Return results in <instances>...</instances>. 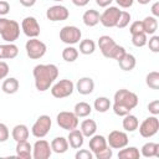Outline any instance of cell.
Returning a JSON list of instances; mask_svg holds the SVG:
<instances>
[{
    "label": "cell",
    "instance_id": "1",
    "mask_svg": "<svg viewBox=\"0 0 159 159\" xmlns=\"http://www.w3.org/2000/svg\"><path fill=\"white\" fill-rule=\"evenodd\" d=\"M35 87L40 92L47 91L58 77V68L53 63H40L34 67L32 71Z\"/></svg>",
    "mask_w": 159,
    "mask_h": 159
},
{
    "label": "cell",
    "instance_id": "2",
    "mask_svg": "<svg viewBox=\"0 0 159 159\" xmlns=\"http://www.w3.org/2000/svg\"><path fill=\"white\" fill-rule=\"evenodd\" d=\"M138 102H139V98L134 92L122 88L114 93L112 108L117 116L124 117L128 113H130V111L133 108H135L138 106Z\"/></svg>",
    "mask_w": 159,
    "mask_h": 159
},
{
    "label": "cell",
    "instance_id": "3",
    "mask_svg": "<svg viewBox=\"0 0 159 159\" xmlns=\"http://www.w3.org/2000/svg\"><path fill=\"white\" fill-rule=\"evenodd\" d=\"M0 36L5 42H14L20 36V25L15 20L0 17Z\"/></svg>",
    "mask_w": 159,
    "mask_h": 159
},
{
    "label": "cell",
    "instance_id": "4",
    "mask_svg": "<svg viewBox=\"0 0 159 159\" xmlns=\"http://www.w3.org/2000/svg\"><path fill=\"white\" fill-rule=\"evenodd\" d=\"M25 50H26L27 56L31 60H39L45 56V53L47 51V46L45 42L39 40L37 37H32V39L27 40V42L25 45Z\"/></svg>",
    "mask_w": 159,
    "mask_h": 159
},
{
    "label": "cell",
    "instance_id": "5",
    "mask_svg": "<svg viewBox=\"0 0 159 159\" xmlns=\"http://www.w3.org/2000/svg\"><path fill=\"white\" fill-rule=\"evenodd\" d=\"M51 125H52V120H51L50 116L42 114L32 124L31 133H32V135L35 138H43V137H46L48 134V132L51 129Z\"/></svg>",
    "mask_w": 159,
    "mask_h": 159
},
{
    "label": "cell",
    "instance_id": "6",
    "mask_svg": "<svg viewBox=\"0 0 159 159\" xmlns=\"http://www.w3.org/2000/svg\"><path fill=\"white\" fill-rule=\"evenodd\" d=\"M75 89V83L71 80H60L58 82H56L55 84H52L51 87V94L55 98H66L68 96H71L73 93Z\"/></svg>",
    "mask_w": 159,
    "mask_h": 159
},
{
    "label": "cell",
    "instance_id": "7",
    "mask_svg": "<svg viewBox=\"0 0 159 159\" xmlns=\"http://www.w3.org/2000/svg\"><path fill=\"white\" fill-rule=\"evenodd\" d=\"M81 37H82V32L77 26L67 25L60 30V40L63 43H67V45L78 43Z\"/></svg>",
    "mask_w": 159,
    "mask_h": 159
},
{
    "label": "cell",
    "instance_id": "8",
    "mask_svg": "<svg viewBox=\"0 0 159 159\" xmlns=\"http://www.w3.org/2000/svg\"><path fill=\"white\" fill-rule=\"evenodd\" d=\"M56 122H57V124H58L60 128L70 132V130L77 128V125H78V117L73 112L62 111V112H60L57 114Z\"/></svg>",
    "mask_w": 159,
    "mask_h": 159
},
{
    "label": "cell",
    "instance_id": "9",
    "mask_svg": "<svg viewBox=\"0 0 159 159\" xmlns=\"http://www.w3.org/2000/svg\"><path fill=\"white\" fill-rule=\"evenodd\" d=\"M139 127V133L143 138H152L159 130V119L157 116H150L145 118Z\"/></svg>",
    "mask_w": 159,
    "mask_h": 159
},
{
    "label": "cell",
    "instance_id": "10",
    "mask_svg": "<svg viewBox=\"0 0 159 159\" xmlns=\"http://www.w3.org/2000/svg\"><path fill=\"white\" fill-rule=\"evenodd\" d=\"M119 7L117 6H108L99 16V22L104 26V27H116L119 15H120Z\"/></svg>",
    "mask_w": 159,
    "mask_h": 159
},
{
    "label": "cell",
    "instance_id": "11",
    "mask_svg": "<svg viewBox=\"0 0 159 159\" xmlns=\"http://www.w3.org/2000/svg\"><path fill=\"white\" fill-rule=\"evenodd\" d=\"M52 154L51 144L45 139H39L32 145V158L34 159H48Z\"/></svg>",
    "mask_w": 159,
    "mask_h": 159
},
{
    "label": "cell",
    "instance_id": "12",
    "mask_svg": "<svg viewBox=\"0 0 159 159\" xmlns=\"http://www.w3.org/2000/svg\"><path fill=\"white\" fill-rule=\"evenodd\" d=\"M107 144L112 149H122L128 145V135L122 130H112L107 137Z\"/></svg>",
    "mask_w": 159,
    "mask_h": 159
},
{
    "label": "cell",
    "instance_id": "13",
    "mask_svg": "<svg viewBox=\"0 0 159 159\" xmlns=\"http://www.w3.org/2000/svg\"><path fill=\"white\" fill-rule=\"evenodd\" d=\"M21 30L22 32L29 37V39H32V37H37L41 32V29H40V25L37 22V20L34 17V16H26L22 22H21Z\"/></svg>",
    "mask_w": 159,
    "mask_h": 159
},
{
    "label": "cell",
    "instance_id": "14",
    "mask_svg": "<svg viewBox=\"0 0 159 159\" xmlns=\"http://www.w3.org/2000/svg\"><path fill=\"white\" fill-rule=\"evenodd\" d=\"M70 16V11L66 6L63 5H53V6H50L46 11V17L50 20V21H65L67 20Z\"/></svg>",
    "mask_w": 159,
    "mask_h": 159
},
{
    "label": "cell",
    "instance_id": "15",
    "mask_svg": "<svg viewBox=\"0 0 159 159\" xmlns=\"http://www.w3.org/2000/svg\"><path fill=\"white\" fill-rule=\"evenodd\" d=\"M116 45H117L116 41L108 35H103V36H101L98 39V47H99L102 55L104 57H107V58H111L112 51L116 47Z\"/></svg>",
    "mask_w": 159,
    "mask_h": 159
},
{
    "label": "cell",
    "instance_id": "16",
    "mask_svg": "<svg viewBox=\"0 0 159 159\" xmlns=\"http://www.w3.org/2000/svg\"><path fill=\"white\" fill-rule=\"evenodd\" d=\"M19 55V47L14 42L0 45V60H12Z\"/></svg>",
    "mask_w": 159,
    "mask_h": 159
},
{
    "label": "cell",
    "instance_id": "17",
    "mask_svg": "<svg viewBox=\"0 0 159 159\" xmlns=\"http://www.w3.org/2000/svg\"><path fill=\"white\" fill-rule=\"evenodd\" d=\"M76 89L80 94H83V96H87V94H91L94 89V82L91 77H82L77 81L76 83Z\"/></svg>",
    "mask_w": 159,
    "mask_h": 159
},
{
    "label": "cell",
    "instance_id": "18",
    "mask_svg": "<svg viewBox=\"0 0 159 159\" xmlns=\"http://www.w3.org/2000/svg\"><path fill=\"white\" fill-rule=\"evenodd\" d=\"M88 144H89V150L93 153V155L108 147L107 139L101 134H93L92 137H89V143Z\"/></svg>",
    "mask_w": 159,
    "mask_h": 159
},
{
    "label": "cell",
    "instance_id": "19",
    "mask_svg": "<svg viewBox=\"0 0 159 159\" xmlns=\"http://www.w3.org/2000/svg\"><path fill=\"white\" fill-rule=\"evenodd\" d=\"M67 140H68V145L73 149H80L83 143H84V137L82 134V132L80 129H72L68 132V137H67Z\"/></svg>",
    "mask_w": 159,
    "mask_h": 159
},
{
    "label": "cell",
    "instance_id": "20",
    "mask_svg": "<svg viewBox=\"0 0 159 159\" xmlns=\"http://www.w3.org/2000/svg\"><path fill=\"white\" fill-rule=\"evenodd\" d=\"M16 155L22 159H31L32 158V145L27 140L17 142L16 143Z\"/></svg>",
    "mask_w": 159,
    "mask_h": 159
},
{
    "label": "cell",
    "instance_id": "21",
    "mask_svg": "<svg viewBox=\"0 0 159 159\" xmlns=\"http://www.w3.org/2000/svg\"><path fill=\"white\" fill-rule=\"evenodd\" d=\"M29 134H30L29 128L25 124H16L11 130V137L16 143L22 142V140H27Z\"/></svg>",
    "mask_w": 159,
    "mask_h": 159
},
{
    "label": "cell",
    "instance_id": "22",
    "mask_svg": "<svg viewBox=\"0 0 159 159\" xmlns=\"http://www.w3.org/2000/svg\"><path fill=\"white\" fill-rule=\"evenodd\" d=\"M99 16L101 14L94 10V9H89L87 11H84L83 16H82V20H83V24L88 27H93L96 26L98 22H99Z\"/></svg>",
    "mask_w": 159,
    "mask_h": 159
},
{
    "label": "cell",
    "instance_id": "23",
    "mask_svg": "<svg viewBox=\"0 0 159 159\" xmlns=\"http://www.w3.org/2000/svg\"><path fill=\"white\" fill-rule=\"evenodd\" d=\"M51 149L52 152L57 154H63L68 149V140L65 137H56L51 142Z\"/></svg>",
    "mask_w": 159,
    "mask_h": 159
},
{
    "label": "cell",
    "instance_id": "24",
    "mask_svg": "<svg viewBox=\"0 0 159 159\" xmlns=\"http://www.w3.org/2000/svg\"><path fill=\"white\" fill-rule=\"evenodd\" d=\"M140 155H143L145 158H158L159 157V144L153 143V142L145 143L142 147Z\"/></svg>",
    "mask_w": 159,
    "mask_h": 159
},
{
    "label": "cell",
    "instance_id": "25",
    "mask_svg": "<svg viewBox=\"0 0 159 159\" xmlns=\"http://www.w3.org/2000/svg\"><path fill=\"white\" fill-rule=\"evenodd\" d=\"M19 87H20V83H19V81L15 77H7V78H5L4 82H2V84H1V89L6 94H14V93H16L17 89H19Z\"/></svg>",
    "mask_w": 159,
    "mask_h": 159
},
{
    "label": "cell",
    "instance_id": "26",
    "mask_svg": "<svg viewBox=\"0 0 159 159\" xmlns=\"http://www.w3.org/2000/svg\"><path fill=\"white\" fill-rule=\"evenodd\" d=\"M118 65H119V67H120L123 71L128 72V71H132V70L135 67L137 61H135V57H134L132 53L125 52V55L118 61Z\"/></svg>",
    "mask_w": 159,
    "mask_h": 159
},
{
    "label": "cell",
    "instance_id": "27",
    "mask_svg": "<svg viewBox=\"0 0 159 159\" xmlns=\"http://www.w3.org/2000/svg\"><path fill=\"white\" fill-rule=\"evenodd\" d=\"M140 153L139 149L135 147H124L122 149H119L118 152V158L119 159H139Z\"/></svg>",
    "mask_w": 159,
    "mask_h": 159
},
{
    "label": "cell",
    "instance_id": "28",
    "mask_svg": "<svg viewBox=\"0 0 159 159\" xmlns=\"http://www.w3.org/2000/svg\"><path fill=\"white\" fill-rule=\"evenodd\" d=\"M142 25H143V31L147 35H154L155 31L158 30V20L154 16H147L142 21Z\"/></svg>",
    "mask_w": 159,
    "mask_h": 159
},
{
    "label": "cell",
    "instance_id": "29",
    "mask_svg": "<svg viewBox=\"0 0 159 159\" xmlns=\"http://www.w3.org/2000/svg\"><path fill=\"white\" fill-rule=\"evenodd\" d=\"M83 134V137L86 138H89L92 137L93 134H96V130H97V123L93 120V119H84L82 123H81V129H80Z\"/></svg>",
    "mask_w": 159,
    "mask_h": 159
},
{
    "label": "cell",
    "instance_id": "30",
    "mask_svg": "<svg viewBox=\"0 0 159 159\" xmlns=\"http://www.w3.org/2000/svg\"><path fill=\"white\" fill-rule=\"evenodd\" d=\"M122 125H123V129L125 132H134L135 129H138L139 120H138V118L135 116L128 113L127 116H124L123 122H122Z\"/></svg>",
    "mask_w": 159,
    "mask_h": 159
},
{
    "label": "cell",
    "instance_id": "31",
    "mask_svg": "<svg viewBox=\"0 0 159 159\" xmlns=\"http://www.w3.org/2000/svg\"><path fill=\"white\" fill-rule=\"evenodd\" d=\"M92 112V107L89 103L87 102H78L75 104V108H73V113L78 117V118H84V117H88Z\"/></svg>",
    "mask_w": 159,
    "mask_h": 159
},
{
    "label": "cell",
    "instance_id": "32",
    "mask_svg": "<svg viewBox=\"0 0 159 159\" xmlns=\"http://www.w3.org/2000/svg\"><path fill=\"white\" fill-rule=\"evenodd\" d=\"M111 106H112V103H111L109 98H107V97H97L93 103L94 109L99 113H106L111 108Z\"/></svg>",
    "mask_w": 159,
    "mask_h": 159
},
{
    "label": "cell",
    "instance_id": "33",
    "mask_svg": "<svg viewBox=\"0 0 159 159\" xmlns=\"http://www.w3.org/2000/svg\"><path fill=\"white\" fill-rule=\"evenodd\" d=\"M78 57V50L73 47L72 45H68L62 50V58L66 62H75Z\"/></svg>",
    "mask_w": 159,
    "mask_h": 159
},
{
    "label": "cell",
    "instance_id": "34",
    "mask_svg": "<svg viewBox=\"0 0 159 159\" xmlns=\"http://www.w3.org/2000/svg\"><path fill=\"white\" fill-rule=\"evenodd\" d=\"M96 50V43L93 40L86 39L80 42V52L83 55H92Z\"/></svg>",
    "mask_w": 159,
    "mask_h": 159
},
{
    "label": "cell",
    "instance_id": "35",
    "mask_svg": "<svg viewBox=\"0 0 159 159\" xmlns=\"http://www.w3.org/2000/svg\"><path fill=\"white\" fill-rule=\"evenodd\" d=\"M145 83L152 89H159V72L152 71L145 77Z\"/></svg>",
    "mask_w": 159,
    "mask_h": 159
},
{
    "label": "cell",
    "instance_id": "36",
    "mask_svg": "<svg viewBox=\"0 0 159 159\" xmlns=\"http://www.w3.org/2000/svg\"><path fill=\"white\" fill-rule=\"evenodd\" d=\"M147 42H148V39L145 32H138L132 35V43L135 47H143L147 45Z\"/></svg>",
    "mask_w": 159,
    "mask_h": 159
},
{
    "label": "cell",
    "instance_id": "37",
    "mask_svg": "<svg viewBox=\"0 0 159 159\" xmlns=\"http://www.w3.org/2000/svg\"><path fill=\"white\" fill-rule=\"evenodd\" d=\"M130 19H132V16H130V14L128 11H120V15H119V19H118V22H117L116 27L124 29L130 22Z\"/></svg>",
    "mask_w": 159,
    "mask_h": 159
},
{
    "label": "cell",
    "instance_id": "38",
    "mask_svg": "<svg viewBox=\"0 0 159 159\" xmlns=\"http://www.w3.org/2000/svg\"><path fill=\"white\" fill-rule=\"evenodd\" d=\"M125 48L123 47V46H119V45H116V47L113 48V51H112V55H111V58H113V60H117V61H119L124 55H125Z\"/></svg>",
    "mask_w": 159,
    "mask_h": 159
},
{
    "label": "cell",
    "instance_id": "39",
    "mask_svg": "<svg viewBox=\"0 0 159 159\" xmlns=\"http://www.w3.org/2000/svg\"><path fill=\"white\" fill-rule=\"evenodd\" d=\"M148 46H149V50L154 53L159 52V36L157 35H153L150 39H149V42H147Z\"/></svg>",
    "mask_w": 159,
    "mask_h": 159
},
{
    "label": "cell",
    "instance_id": "40",
    "mask_svg": "<svg viewBox=\"0 0 159 159\" xmlns=\"http://www.w3.org/2000/svg\"><path fill=\"white\" fill-rule=\"evenodd\" d=\"M112 155H113V152H112L111 147H107V148L102 149L101 152L96 153L93 157H96L97 159H111V158H112Z\"/></svg>",
    "mask_w": 159,
    "mask_h": 159
},
{
    "label": "cell",
    "instance_id": "41",
    "mask_svg": "<svg viewBox=\"0 0 159 159\" xmlns=\"http://www.w3.org/2000/svg\"><path fill=\"white\" fill-rule=\"evenodd\" d=\"M76 159H92L93 158V153L88 149H80L76 155H75Z\"/></svg>",
    "mask_w": 159,
    "mask_h": 159
},
{
    "label": "cell",
    "instance_id": "42",
    "mask_svg": "<svg viewBox=\"0 0 159 159\" xmlns=\"http://www.w3.org/2000/svg\"><path fill=\"white\" fill-rule=\"evenodd\" d=\"M9 135H10V132H9L7 125L4 123H0V143L6 142L9 139Z\"/></svg>",
    "mask_w": 159,
    "mask_h": 159
},
{
    "label": "cell",
    "instance_id": "43",
    "mask_svg": "<svg viewBox=\"0 0 159 159\" xmlns=\"http://www.w3.org/2000/svg\"><path fill=\"white\" fill-rule=\"evenodd\" d=\"M129 32H130V35L138 34V32H144V31H143L142 21H134V22H132V25H130V27H129Z\"/></svg>",
    "mask_w": 159,
    "mask_h": 159
},
{
    "label": "cell",
    "instance_id": "44",
    "mask_svg": "<svg viewBox=\"0 0 159 159\" xmlns=\"http://www.w3.org/2000/svg\"><path fill=\"white\" fill-rule=\"evenodd\" d=\"M148 111L153 114V116H158L159 114V101L154 99L148 104Z\"/></svg>",
    "mask_w": 159,
    "mask_h": 159
},
{
    "label": "cell",
    "instance_id": "45",
    "mask_svg": "<svg viewBox=\"0 0 159 159\" xmlns=\"http://www.w3.org/2000/svg\"><path fill=\"white\" fill-rule=\"evenodd\" d=\"M9 11H10V4L7 2V0H0V16L7 15Z\"/></svg>",
    "mask_w": 159,
    "mask_h": 159
},
{
    "label": "cell",
    "instance_id": "46",
    "mask_svg": "<svg viewBox=\"0 0 159 159\" xmlns=\"http://www.w3.org/2000/svg\"><path fill=\"white\" fill-rule=\"evenodd\" d=\"M9 75V65L4 61H0V81L6 78Z\"/></svg>",
    "mask_w": 159,
    "mask_h": 159
},
{
    "label": "cell",
    "instance_id": "47",
    "mask_svg": "<svg viewBox=\"0 0 159 159\" xmlns=\"http://www.w3.org/2000/svg\"><path fill=\"white\" fill-rule=\"evenodd\" d=\"M116 2L118 4V6H120L123 9H128L133 5L134 0H116Z\"/></svg>",
    "mask_w": 159,
    "mask_h": 159
},
{
    "label": "cell",
    "instance_id": "48",
    "mask_svg": "<svg viewBox=\"0 0 159 159\" xmlns=\"http://www.w3.org/2000/svg\"><path fill=\"white\" fill-rule=\"evenodd\" d=\"M113 0H96V4L99 6V7H108L111 6Z\"/></svg>",
    "mask_w": 159,
    "mask_h": 159
},
{
    "label": "cell",
    "instance_id": "49",
    "mask_svg": "<svg viewBox=\"0 0 159 159\" xmlns=\"http://www.w3.org/2000/svg\"><path fill=\"white\" fill-rule=\"evenodd\" d=\"M152 14H153L154 17H158L159 16V1H155L152 5Z\"/></svg>",
    "mask_w": 159,
    "mask_h": 159
},
{
    "label": "cell",
    "instance_id": "50",
    "mask_svg": "<svg viewBox=\"0 0 159 159\" xmlns=\"http://www.w3.org/2000/svg\"><path fill=\"white\" fill-rule=\"evenodd\" d=\"M19 1L25 7H31V6H34L36 4V0H19Z\"/></svg>",
    "mask_w": 159,
    "mask_h": 159
},
{
    "label": "cell",
    "instance_id": "51",
    "mask_svg": "<svg viewBox=\"0 0 159 159\" xmlns=\"http://www.w3.org/2000/svg\"><path fill=\"white\" fill-rule=\"evenodd\" d=\"M72 2L76 5V6H86L88 2H89V0H72Z\"/></svg>",
    "mask_w": 159,
    "mask_h": 159
},
{
    "label": "cell",
    "instance_id": "52",
    "mask_svg": "<svg viewBox=\"0 0 159 159\" xmlns=\"http://www.w3.org/2000/svg\"><path fill=\"white\" fill-rule=\"evenodd\" d=\"M139 4H142V5H147V4H149L152 0H137Z\"/></svg>",
    "mask_w": 159,
    "mask_h": 159
},
{
    "label": "cell",
    "instance_id": "53",
    "mask_svg": "<svg viewBox=\"0 0 159 159\" xmlns=\"http://www.w3.org/2000/svg\"><path fill=\"white\" fill-rule=\"evenodd\" d=\"M53 1H63V0H53Z\"/></svg>",
    "mask_w": 159,
    "mask_h": 159
}]
</instances>
